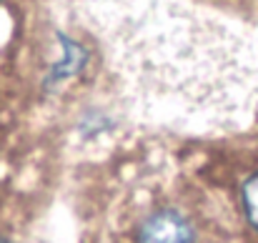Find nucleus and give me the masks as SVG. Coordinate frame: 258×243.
<instances>
[{"instance_id": "2", "label": "nucleus", "mask_w": 258, "mask_h": 243, "mask_svg": "<svg viewBox=\"0 0 258 243\" xmlns=\"http://www.w3.org/2000/svg\"><path fill=\"white\" fill-rule=\"evenodd\" d=\"M238 206L246 226L258 238V168H253L241 183H238Z\"/></svg>"}, {"instance_id": "1", "label": "nucleus", "mask_w": 258, "mask_h": 243, "mask_svg": "<svg viewBox=\"0 0 258 243\" xmlns=\"http://www.w3.org/2000/svg\"><path fill=\"white\" fill-rule=\"evenodd\" d=\"M105 243H221L216 198L185 178L146 180L113 213Z\"/></svg>"}]
</instances>
